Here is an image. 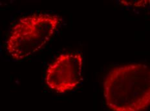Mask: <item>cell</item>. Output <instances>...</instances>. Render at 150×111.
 <instances>
[{"label": "cell", "instance_id": "6da1fadb", "mask_svg": "<svg viewBox=\"0 0 150 111\" xmlns=\"http://www.w3.org/2000/svg\"><path fill=\"white\" fill-rule=\"evenodd\" d=\"M105 103L112 111H145L150 104V70L144 64L112 68L104 83Z\"/></svg>", "mask_w": 150, "mask_h": 111}, {"label": "cell", "instance_id": "7a4b0ae2", "mask_svg": "<svg viewBox=\"0 0 150 111\" xmlns=\"http://www.w3.org/2000/svg\"><path fill=\"white\" fill-rule=\"evenodd\" d=\"M58 15L33 14L21 17L13 27L5 42V49L12 59L23 61L41 50L61 22Z\"/></svg>", "mask_w": 150, "mask_h": 111}, {"label": "cell", "instance_id": "3957f363", "mask_svg": "<svg viewBox=\"0 0 150 111\" xmlns=\"http://www.w3.org/2000/svg\"><path fill=\"white\" fill-rule=\"evenodd\" d=\"M83 58L77 53L60 55L49 66L45 74L47 87L58 93L73 90L82 76Z\"/></svg>", "mask_w": 150, "mask_h": 111}]
</instances>
